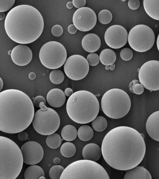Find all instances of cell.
Returning <instances> with one entry per match:
<instances>
[{
    "label": "cell",
    "instance_id": "obj_48",
    "mask_svg": "<svg viewBox=\"0 0 159 179\" xmlns=\"http://www.w3.org/2000/svg\"><path fill=\"white\" fill-rule=\"evenodd\" d=\"M5 17V14L4 12H0V20L4 19Z\"/></svg>",
    "mask_w": 159,
    "mask_h": 179
},
{
    "label": "cell",
    "instance_id": "obj_21",
    "mask_svg": "<svg viewBox=\"0 0 159 179\" xmlns=\"http://www.w3.org/2000/svg\"><path fill=\"white\" fill-rule=\"evenodd\" d=\"M124 179H152L149 172L141 166H136L127 170L124 177Z\"/></svg>",
    "mask_w": 159,
    "mask_h": 179
},
{
    "label": "cell",
    "instance_id": "obj_1",
    "mask_svg": "<svg viewBox=\"0 0 159 179\" xmlns=\"http://www.w3.org/2000/svg\"><path fill=\"white\" fill-rule=\"evenodd\" d=\"M135 129L119 126L109 131L104 138L101 146L102 154L112 168L127 170L138 166L146 152L144 136Z\"/></svg>",
    "mask_w": 159,
    "mask_h": 179
},
{
    "label": "cell",
    "instance_id": "obj_19",
    "mask_svg": "<svg viewBox=\"0 0 159 179\" xmlns=\"http://www.w3.org/2000/svg\"><path fill=\"white\" fill-rule=\"evenodd\" d=\"M46 99L50 106L54 108H59L65 103L66 96L62 90L58 88H54L48 92Z\"/></svg>",
    "mask_w": 159,
    "mask_h": 179
},
{
    "label": "cell",
    "instance_id": "obj_30",
    "mask_svg": "<svg viewBox=\"0 0 159 179\" xmlns=\"http://www.w3.org/2000/svg\"><path fill=\"white\" fill-rule=\"evenodd\" d=\"M65 76L61 70L55 69L52 71L49 75L51 81L54 84L58 85L61 83L64 80Z\"/></svg>",
    "mask_w": 159,
    "mask_h": 179
},
{
    "label": "cell",
    "instance_id": "obj_52",
    "mask_svg": "<svg viewBox=\"0 0 159 179\" xmlns=\"http://www.w3.org/2000/svg\"><path fill=\"white\" fill-rule=\"evenodd\" d=\"M105 68L106 70H108L109 69V66H106Z\"/></svg>",
    "mask_w": 159,
    "mask_h": 179
},
{
    "label": "cell",
    "instance_id": "obj_11",
    "mask_svg": "<svg viewBox=\"0 0 159 179\" xmlns=\"http://www.w3.org/2000/svg\"><path fill=\"white\" fill-rule=\"evenodd\" d=\"M140 83L150 91L159 90V61L151 60L144 63L138 74Z\"/></svg>",
    "mask_w": 159,
    "mask_h": 179
},
{
    "label": "cell",
    "instance_id": "obj_46",
    "mask_svg": "<svg viewBox=\"0 0 159 179\" xmlns=\"http://www.w3.org/2000/svg\"><path fill=\"white\" fill-rule=\"evenodd\" d=\"M66 6L69 9H70L72 8L74 6L72 2L69 1L66 4Z\"/></svg>",
    "mask_w": 159,
    "mask_h": 179
},
{
    "label": "cell",
    "instance_id": "obj_22",
    "mask_svg": "<svg viewBox=\"0 0 159 179\" xmlns=\"http://www.w3.org/2000/svg\"><path fill=\"white\" fill-rule=\"evenodd\" d=\"M143 6L145 11L149 16L159 21V0H144Z\"/></svg>",
    "mask_w": 159,
    "mask_h": 179
},
{
    "label": "cell",
    "instance_id": "obj_12",
    "mask_svg": "<svg viewBox=\"0 0 159 179\" xmlns=\"http://www.w3.org/2000/svg\"><path fill=\"white\" fill-rule=\"evenodd\" d=\"M89 67V64L84 57L75 54L66 59L64 66V70L68 78L78 80L83 79L87 75Z\"/></svg>",
    "mask_w": 159,
    "mask_h": 179
},
{
    "label": "cell",
    "instance_id": "obj_29",
    "mask_svg": "<svg viewBox=\"0 0 159 179\" xmlns=\"http://www.w3.org/2000/svg\"><path fill=\"white\" fill-rule=\"evenodd\" d=\"M92 125L93 129L98 132H101L106 128L107 126V120L102 116H97L92 121Z\"/></svg>",
    "mask_w": 159,
    "mask_h": 179
},
{
    "label": "cell",
    "instance_id": "obj_43",
    "mask_svg": "<svg viewBox=\"0 0 159 179\" xmlns=\"http://www.w3.org/2000/svg\"><path fill=\"white\" fill-rule=\"evenodd\" d=\"M139 80H134L132 81L129 84V91L132 93H133V88L134 85L136 84L139 83Z\"/></svg>",
    "mask_w": 159,
    "mask_h": 179
},
{
    "label": "cell",
    "instance_id": "obj_28",
    "mask_svg": "<svg viewBox=\"0 0 159 179\" xmlns=\"http://www.w3.org/2000/svg\"><path fill=\"white\" fill-rule=\"evenodd\" d=\"M47 145L50 148L55 149L61 145L62 140L60 136L57 133H53L48 135L46 140Z\"/></svg>",
    "mask_w": 159,
    "mask_h": 179
},
{
    "label": "cell",
    "instance_id": "obj_26",
    "mask_svg": "<svg viewBox=\"0 0 159 179\" xmlns=\"http://www.w3.org/2000/svg\"><path fill=\"white\" fill-rule=\"evenodd\" d=\"M77 135L81 140L84 141L90 140L93 135V131L90 126L87 125L81 126L77 131Z\"/></svg>",
    "mask_w": 159,
    "mask_h": 179
},
{
    "label": "cell",
    "instance_id": "obj_20",
    "mask_svg": "<svg viewBox=\"0 0 159 179\" xmlns=\"http://www.w3.org/2000/svg\"><path fill=\"white\" fill-rule=\"evenodd\" d=\"M102 154L101 149L95 143L86 145L82 150V155L85 159L96 162L100 158Z\"/></svg>",
    "mask_w": 159,
    "mask_h": 179
},
{
    "label": "cell",
    "instance_id": "obj_40",
    "mask_svg": "<svg viewBox=\"0 0 159 179\" xmlns=\"http://www.w3.org/2000/svg\"><path fill=\"white\" fill-rule=\"evenodd\" d=\"M72 3L74 6L79 9L84 7L86 3L85 0H73Z\"/></svg>",
    "mask_w": 159,
    "mask_h": 179
},
{
    "label": "cell",
    "instance_id": "obj_36",
    "mask_svg": "<svg viewBox=\"0 0 159 179\" xmlns=\"http://www.w3.org/2000/svg\"><path fill=\"white\" fill-rule=\"evenodd\" d=\"M63 32V29L62 26L59 25H54L51 29V33L55 37H59L62 35Z\"/></svg>",
    "mask_w": 159,
    "mask_h": 179
},
{
    "label": "cell",
    "instance_id": "obj_44",
    "mask_svg": "<svg viewBox=\"0 0 159 179\" xmlns=\"http://www.w3.org/2000/svg\"><path fill=\"white\" fill-rule=\"evenodd\" d=\"M64 92L66 96L68 97H70L73 94V91L71 88H67L65 89Z\"/></svg>",
    "mask_w": 159,
    "mask_h": 179
},
{
    "label": "cell",
    "instance_id": "obj_9",
    "mask_svg": "<svg viewBox=\"0 0 159 179\" xmlns=\"http://www.w3.org/2000/svg\"><path fill=\"white\" fill-rule=\"evenodd\" d=\"M67 56L64 46L56 41H49L43 44L39 54L42 64L46 68L52 69L61 67L65 62Z\"/></svg>",
    "mask_w": 159,
    "mask_h": 179
},
{
    "label": "cell",
    "instance_id": "obj_14",
    "mask_svg": "<svg viewBox=\"0 0 159 179\" xmlns=\"http://www.w3.org/2000/svg\"><path fill=\"white\" fill-rule=\"evenodd\" d=\"M128 34L123 26L118 25H113L108 28L104 34V39L107 45L114 49H118L126 44Z\"/></svg>",
    "mask_w": 159,
    "mask_h": 179
},
{
    "label": "cell",
    "instance_id": "obj_39",
    "mask_svg": "<svg viewBox=\"0 0 159 179\" xmlns=\"http://www.w3.org/2000/svg\"><path fill=\"white\" fill-rule=\"evenodd\" d=\"M41 102H43L45 104L46 100L44 97L41 95L36 96L34 99L33 101L34 104L37 108H40L39 104Z\"/></svg>",
    "mask_w": 159,
    "mask_h": 179
},
{
    "label": "cell",
    "instance_id": "obj_47",
    "mask_svg": "<svg viewBox=\"0 0 159 179\" xmlns=\"http://www.w3.org/2000/svg\"><path fill=\"white\" fill-rule=\"evenodd\" d=\"M53 162L55 164H59L60 162V159L58 157H56L54 158Z\"/></svg>",
    "mask_w": 159,
    "mask_h": 179
},
{
    "label": "cell",
    "instance_id": "obj_10",
    "mask_svg": "<svg viewBox=\"0 0 159 179\" xmlns=\"http://www.w3.org/2000/svg\"><path fill=\"white\" fill-rule=\"evenodd\" d=\"M155 37L152 29L145 25L139 24L133 27L128 34V40L130 47L135 51L144 52L153 46Z\"/></svg>",
    "mask_w": 159,
    "mask_h": 179
},
{
    "label": "cell",
    "instance_id": "obj_50",
    "mask_svg": "<svg viewBox=\"0 0 159 179\" xmlns=\"http://www.w3.org/2000/svg\"><path fill=\"white\" fill-rule=\"evenodd\" d=\"M157 48H158V49L159 51V34H158V35L157 38Z\"/></svg>",
    "mask_w": 159,
    "mask_h": 179
},
{
    "label": "cell",
    "instance_id": "obj_34",
    "mask_svg": "<svg viewBox=\"0 0 159 179\" xmlns=\"http://www.w3.org/2000/svg\"><path fill=\"white\" fill-rule=\"evenodd\" d=\"M133 52L131 49L128 48H123L120 52V56L123 60L128 61L133 57Z\"/></svg>",
    "mask_w": 159,
    "mask_h": 179
},
{
    "label": "cell",
    "instance_id": "obj_38",
    "mask_svg": "<svg viewBox=\"0 0 159 179\" xmlns=\"http://www.w3.org/2000/svg\"><path fill=\"white\" fill-rule=\"evenodd\" d=\"M144 90L143 86L140 83L136 84L133 88L134 93L139 95L143 93Z\"/></svg>",
    "mask_w": 159,
    "mask_h": 179
},
{
    "label": "cell",
    "instance_id": "obj_25",
    "mask_svg": "<svg viewBox=\"0 0 159 179\" xmlns=\"http://www.w3.org/2000/svg\"><path fill=\"white\" fill-rule=\"evenodd\" d=\"M61 136L63 139L67 141H72L77 137V131L73 126L68 125L65 126L62 129Z\"/></svg>",
    "mask_w": 159,
    "mask_h": 179
},
{
    "label": "cell",
    "instance_id": "obj_7",
    "mask_svg": "<svg viewBox=\"0 0 159 179\" xmlns=\"http://www.w3.org/2000/svg\"><path fill=\"white\" fill-rule=\"evenodd\" d=\"M109 179L105 169L96 162L87 159L74 162L68 165L62 173L60 179Z\"/></svg>",
    "mask_w": 159,
    "mask_h": 179
},
{
    "label": "cell",
    "instance_id": "obj_27",
    "mask_svg": "<svg viewBox=\"0 0 159 179\" xmlns=\"http://www.w3.org/2000/svg\"><path fill=\"white\" fill-rule=\"evenodd\" d=\"M76 151L75 145L70 142H66L62 144L60 148L61 154L66 158H70L74 155Z\"/></svg>",
    "mask_w": 159,
    "mask_h": 179
},
{
    "label": "cell",
    "instance_id": "obj_42",
    "mask_svg": "<svg viewBox=\"0 0 159 179\" xmlns=\"http://www.w3.org/2000/svg\"><path fill=\"white\" fill-rule=\"evenodd\" d=\"M68 32L70 34L75 33L77 30V28L74 24H71L69 25L67 28Z\"/></svg>",
    "mask_w": 159,
    "mask_h": 179
},
{
    "label": "cell",
    "instance_id": "obj_13",
    "mask_svg": "<svg viewBox=\"0 0 159 179\" xmlns=\"http://www.w3.org/2000/svg\"><path fill=\"white\" fill-rule=\"evenodd\" d=\"M72 20L73 24L77 29L85 32L90 30L95 26L97 17L93 10L87 7H84L75 11Z\"/></svg>",
    "mask_w": 159,
    "mask_h": 179
},
{
    "label": "cell",
    "instance_id": "obj_35",
    "mask_svg": "<svg viewBox=\"0 0 159 179\" xmlns=\"http://www.w3.org/2000/svg\"><path fill=\"white\" fill-rule=\"evenodd\" d=\"M86 59L89 65L94 66L98 64L100 61L99 57L95 53H91L87 56Z\"/></svg>",
    "mask_w": 159,
    "mask_h": 179
},
{
    "label": "cell",
    "instance_id": "obj_54",
    "mask_svg": "<svg viewBox=\"0 0 159 179\" xmlns=\"http://www.w3.org/2000/svg\"><path fill=\"white\" fill-rule=\"evenodd\" d=\"M11 52H12V50H9L8 52V54L9 55H11Z\"/></svg>",
    "mask_w": 159,
    "mask_h": 179
},
{
    "label": "cell",
    "instance_id": "obj_32",
    "mask_svg": "<svg viewBox=\"0 0 159 179\" xmlns=\"http://www.w3.org/2000/svg\"><path fill=\"white\" fill-rule=\"evenodd\" d=\"M64 168L60 165L52 167L49 172V175L51 179H59L64 170Z\"/></svg>",
    "mask_w": 159,
    "mask_h": 179
},
{
    "label": "cell",
    "instance_id": "obj_16",
    "mask_svg": "<svg viewBox=\"0 0 159 179\" xmlns=\"http://www.w3.org/2000/svg\"><path fill=\"white\" fill-rule=\"evenodd\" d=\"M11 57L16 65L22 66L28 64L32 58V53L27 46L21 44L15 46L12 50Z\"/></svg>",
    "mask_w": 159,
    "mask_h": 179
},
{
    "label": "cell",
    "instance_id": "obj_4",
    "mask_svg": "<svg viewBox=\"0 0 159 179\" xmlns=\"http://www.w3.org/2000/svg\"><path fill=\"white\" fill-rule=\"evenodd\" d=\"M99 107L98 100L93 94L81 90L69 97L66 103V110L72 120L84 124L92 121L97 117Z\"/></svg>",
    "mask_w": 159,
    "mask_h": 179
},
{
    "label": "cell",
    "instance_id": "obj_3",
    "mask_svg": "<svg viewBox=\"0 0 159 179\" xmlns=\"http://www.w3.org/2000/svg\"><path fill=\"white\" fill-rule=\"evenodd\" d=\"M44 21L40 12L30 5L16 6L7 14L5 20V30L13 41L21 44L36 40L41 34Z\"/></svg>",
    "mask_w": 159,
    "mask_h": 179
},
{
    "label": "cell",
    "instance_id": "obj_37",
    "mask_svg": "<svg viewBox=\"0 0 159 179\" xmlns=\"http://www.w3.org/2000/svg\"><path fill=\"white\" fill-rule=\"evenodd\" d=\"M140 5V2L139 0H129L128 2L129 7L133 10L138 9Z\"/></svg>",
    "mask_w": 159,
    "mask_h": 179
},
{
    "label": "cell",
    "instance_id": "obj_41",
    "mask_svg": "<svg viewBox=\"0 0 159 179\" xmlns=\"http://www.w3.org/2000/svg\"><path fill=\"white\" fill-rule=\"evenodd\" d=\"M18 138L21 141H25L28 138V134L26 132L22 131L19 133Z\"/></svg>",
    "mask_w": 159,
    "mask_h": 179
},
{
    "label": "cell",
    "instance_id": "obj_17",
    "mask_svg": "<svg viewBox=\"0 0 159 179\" xmlns=\"http://www.w3.org/2000/svg\"><path fill=\"white\" fill-rule=\"evenodd\" d=\"M146 128L149 135L153 140L159 141V111L153 112L148 117Z\"/></svg>",
    "mask_w": 159,
    "mask_h": 179
},
{
    "label": "cell",
    "instance_id": "obj_49",
    "mask_svg": "<svg viewBox=\"0 0 159 179\" xmlns=\"http://www.w3.org/2000/svg\"><path fill=\"white\" fill-rule=\"evenodd\" d=\"M3 87V82L2 78L0 77V91H1Z\"/></svg>",
    "mask_w": 159,
    "mask_h": 179
},
{
    "label": "cell",
    "instance_id": "obj_8",
    "mask_svg": "<svg viewBox=\"0 0 159 179\" xmlns=\"http://www.w3.org/2000/svg\"><path fill=\"white\" fill-rule=\"evenodd\" d=\"M40 109L34 113L32 124L35 130L43 135H48L55 132L60 123L59 116L53 109L47 107L43 102L40 103Z\"/></svg>",
    "mask_w": 159,
    "mask_h": 179
},
{
    "label": "cell",
    "instance_id": "obj_5",
    "mask_svg": "<svg viewBox=\"0 0 159 179\" xmlns=\"http://www.w3.org/2000/svg\"><path fill=\"white\" fill-rule=\"evenodd\" d=\"M23 158L18 146L11 139L0 136V179H15L22 170Z\"/></svg>",
    "mask_w": 159,
    "mask_h": 179
},
{
    "label": "cell",
    "instance_id": "obj_53",
    "mask_svg": "<svg viewBox=\"0 0 159 179\" xmlns=\"http://www.w3.org/2000/svg\"><path fill=\"white\" fill-rule=\"evenodd\" d=\"M45 179V177L44 176H41L39 178V179Z\"/></svg>",
    "mask_w": 159,
    "mask_h": 179
},
{
    "label": "cell",
    "instance_id": "obj_51",
    "mask_svg": "<svg viewBox=\"0 0 159 179\" xmlns=\"http://www.w3.org/2000/svg\"><path fill=\"white\" fill-rule=\"evenodd\" d=\"M109 66V69L110 70H113L114 69L115 67V65L114 64Z\"/></svg>",
    "mask_w": 159,
    "mask_h": 179
},
{
    "label": "cell",
    "instance_id": "obj_24",
    "mask_svg": "<svg viewBox=\"0 0 159 179\" xmlns=\"http://www.w3.org/2000/svg\"><path fill=\"white\" fill-rule=\"evenodd\" d=\"M24 176L25 179H38L41 176H44V173L40 167L32 165L26 169Z\"/></svg>",
    "mask_w": 159,
    "mask_h": 179
},
{
    "label": "cell",
    "instance_id": "obj_18",
    "mask_svg": "<svg viewBox=\"0 0 159 179\" xmlns=\"http://www.w3.org/2000/svg\"><path fill=\"white\" fill-rule=\"evenodd\" d=\"M81 44L83 48L85 51L93 53L99 49L101 46V41L97 34L89 33L83 37Z\"/></svg>",
    "mask_w": 159,
    "mask_h": 179
},
{
    "label": "cell",
    "instance_id": "obj_23",
    "mask_svg": "<svg viewBox=\"0 0 159 179\" xmlns=\"http://www.w3.org/2000/svg\"><path fill=\"white\" fill-rule=\"evenodd\" d=\"M101 62L105 66L113 64L116 59V55L114 51L109 48L102 50L99 55Z\"/></svg>",
    "mask_w": 159,
    "mask_h": 179
},
{
    "label": "cell",
    "instance_id": "obj_6",
    "mask_svg": "<svg viewBox=\"0 0 159 179\" xmlns=\"http://www.w3.org/2000/svg\"><path fill=\"white\" fill-rule=\"evenodd\" d=\"M131 106V100L128 94L119 89L109 90L101 99L102 111L107 116L112 119H119L125 116L129 112Z\"/></svg>",
    "mask_w": 159,
    "mask_h": 179
},
{
    "label": "cell",
    "instance_id": "obj_45",
    "mask_svg": "<svg viewBox=\"0 0 159 179\" xmlns=\"http://www.w3.org/2000/svg\"><path fill=\"white\" fill-rule=\"evenodd\" d=\"M29 77L30 80H34L36 77V75L34 72H31L29 74Z\"/></svg>",
    "mask_w": 159,
    "mask_h": 179
},
{
    "label": "cell",
    "instance_id": "obj_31",
    "mask_svg": "<svg viewBox=\"0 0 159 179\" xmlns=\"http://www.w3.org/2000/svg\"><path fill=\"white\" fill-rule=\"evenodd\" d=\"M112 18V15L111 12L108 10H102L98 14V21L103 24L109 23L111 21Z\"/></svg>",
    "mask_w": 159,
    "mask_h": 179
},
{
    "label": "cell",
    "instance_id": "obj_15",
    "mask_svg": "<svg viewBox=\"0 0 159 179\" xmlns=\"http://www.w3.org/2000/svg\"><path fill=\"white\" fill-rule=\"evenodd\" d=\"M20 149L24 162L32 165L39 163L42 160L44 151L41 145L34 141H29L24 144Z\"/></svg>",
    "mask_w": 159,
    "mask_h": 179
},
{
    "label": "cell",
    "instance_id": "obj_33",
    "mask_svg": "<svg viewBox=\"0 0 159 179\" xmlns=\"http://www.w3.org/2000/svg\"><path fill=\"white\" fill-rule=\"evenodd\" d=\"M15 1V0H0V12H4L10 9Z\"/></svg>",
    "mask_w": 159,
    "mask_h": 179
},
{
    "label": "cell",
    "instance_id": "obj_2",
    "mask_svg": "<svg viewBox=\"0 0 159 179\" xmlns=\"http://www.w3.org/2000/svg\"><path fill=\"white\" fill-rule=\"evenodd\" d=\"M34 107L30 98L18 90L0 92V130L9 134L23 131L32 122Z\"/></svg>",
    "mask_w": 159,
    "mask_h": 179
}]
</instances>
